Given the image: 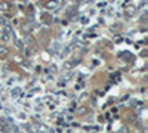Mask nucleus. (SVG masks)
<instances>
[{
    "label": "nucleus",
    "mask_w": 148,
    "mask_h": 133,
    "mask_svg": "<svg viewBox=\"0 0 148 133\" xmlns=\"http://www.w3.org/2000/svg\"><path fill=\"white\" fill-rule=\"evenodd\" d=\"M21 93V89H13L12 90V96H18Z\"/></svg>",
    "instance_id": "nucleus-2"
},
{
    "label": "nucleus",
    "mask_w": 148,
    "mask_h": 133,
    "mask_svg": "<svg viewBox=\"0 0 148 133\" xmlns=\"http://www.w3.org/2000/svg\"><path fill=\"white\" fill-rule=\"evenodd\" d=\"M7 130H9V133H19V130H18V127H11V129H7Z\"/></svg>",
    "instance_id": "nucleus-3"
},
{
    "label": "nucleus",
    "mask_w": 148,
    "mask_h": 133,
    "mask_svg": "<svg viewBox=\"0 0 148 133\" xmlns=\"http://www.w3.org/2000/svg\"><path fill=\"white\" fill-rule=\"evenodd\" d=\"M5 55H7V49L0 47V56H5Z\"/></svg>",
    "instance_id": "nucleus-1"
}]
</instances>
